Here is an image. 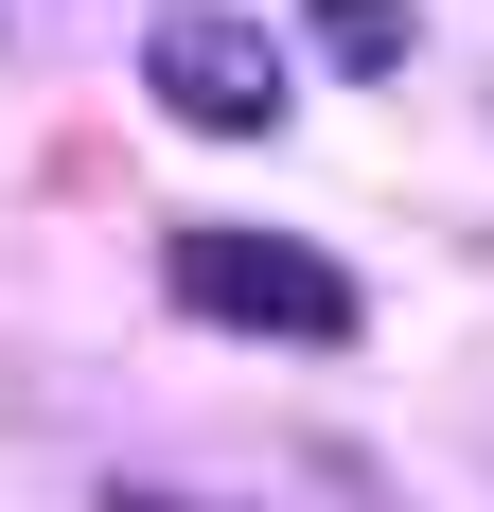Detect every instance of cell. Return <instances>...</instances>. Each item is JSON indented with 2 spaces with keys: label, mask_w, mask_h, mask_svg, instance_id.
Listing matches in <instances>:
<instances>
[{
  "label": "cell",
  "mask_w": 494,
  "mask_h": 512,
  "mask_svg": "<svg viewBox=\"0 0 494 512\" xmlns=\"http://www.w3.org/2000/svg\"><path fill=\"white\" fill-rule=\"evenodd\" d=\"M159 283H177V318H212V336H283V354H336L353 336V265L300 248V230H247V212H195V230L159 248Z\"/></svg>",
  "instance_id": "6da1fadb"
},
{
  "label": "cell",
  "mask_w": 494,
  "mask_h": 512,
  "mask_svg": "<svg viewBox=\"0 0 494 512\" xmlns=\"http://www.w3.org/2000/svg\"><path fill=\"white\" fill-rule=\"evenodd\" d=\"M142 89L177 106L195 142H265L300 71H283V36H265V18H230V0H159V18H142Z\"/></svg>",
  "instance_id": "7a4b0ae2"
},
{
  "label": "cell",
  "mask_w": 494,
  "mask_h": 512,
  "mask_svg": "<svg viewBox=\"0 0 494 512\" xmlns=\"http://www.w3.org/2000/svg\"><path fill=\"white\" fill-rule=\"evenodd\" d=\"M318 53L336 71H406V0H318Z\"/></svg>",
  "instance_id": "3957f363"
},
{
  "label": "cell",
  "mask_w": 494,
  "mask_h": 512,
  "mask_svg": "<svg viewBox=\"0 0 494 512\" xmlns=\"http://www.w3.org/2000/svg\"><path fill=\"white\" fill-rule=\"evenodd\" d=\"M106 512H212V495H159V477H124V495H106Z\"/></svg>",
  "instance_id": "277c9868"
}]
</instances>
